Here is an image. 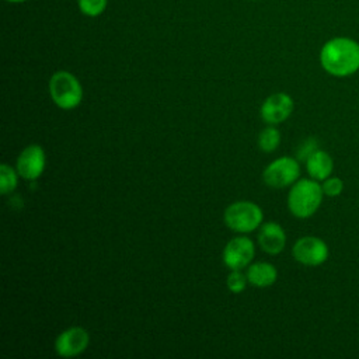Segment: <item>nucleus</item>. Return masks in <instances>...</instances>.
<instances>
[{
  "mask_svg": "<svg viewBox=\"0 0 359 359\" xmlns=\"http://www.w3.org/2000/svg\"><path fill=\"white\" fill-rule=\"evenodd\" d=\"M321 67L334 77H348L359 70V42L349 36H334L320 50Z\"/></svg>",
  "mask_w": 359,
  "mask_h": 359,
  "instance_id": "f257e3e1",
  "label": "nucleus"
},
{
  "mask_svg": "<svg viewBox=\"0 0 359 359\" xmlns=\"http://www.w3.org/2000/svg\"><path fill=\"white\" fill-rule=\"evenodd\" d=\"M323 187L313 178L297 180L287 194V208L294 217H311L323 202Z\"/></svg>",
  "mask_w": 359,
  "mask_h": 359,
  "instance_id": "f03ea898",
  "label": "nucleus"
},
{
  "mask_svg": "<svg viewBox=\"0 0 359 359\" xmlns=\"http://www.w3.org/2000/svg\"><path fill=\"white\" fill-rule=\"evenodd\" d=\"M49 93L52 101L62 109L76 108L83 98V88L74 74L59 70L49 80Z\"/></svg>",
  "mask_w": 359,
  "mask_h": 359,
  "instance_id": "7ed1b4c3",
  "label": "nucleus"
},
{
  "mask_svg": "<svg viewBox=\"0 0 359 359\" xmlns=\"http://www.w3.org/2000/svg\"><path fill=\"white\" fill-rule=\"evenodd\" d=\"M261 208L250 201H238L229 205L224 210V224L237 233H250L258 229L262 223Z\"/></svg>",
  "mask_w": 359,
  "mask_h": 359,
  "instance_id": "20e7f679",
  "label": "nucleus"
},
{
  "mask_svg": "<svg viewBox=\"0 0 359 359\" xmlns=\"http://www.w3.org/2000/svg\"><path fill=\"white\" fill-rule=\"evenodd\" d=\"M299 160L289 156H283L273 160L265 167L262 172L264 182L271 188H285L293 185L299 180Z\"/></svg>",
  "mask_w": 359,
  "mask_h": 359,
  "instance_id": "39448f33",
  "label": "nucleus"
},
{
  "mask_svg": "<svg viewBox=\"0 0 359 359\" xmlns=\"http://www.w3.org/2000/svg\"><path fill=\"white\" fill-rule=\"evenodd\" d=\"M292 255L306 266H318L328 259L330 250L327 243L320 237L304 236L293 244Z\"/></svg>",
  "mask_w": 359,
  "mask_h": 359,
  "instance_id": "423d86ee",
  "label": "nucleus"
},
{
  "mask_svg": "<svg viewBox=\"0 0 359 359\" xmlns=\"http://www.w3.org/2000/svg\"><path fill=\"white\" fill-rule=\"evenodd\" d=\"M254 254L255 247L248 237H234L223 250V262L229 269L240 271L252 261Z\"/></svg>",
  "mask_w": 359,
  "mask_h": 359,
  "instance_id": "0eeeda50",
  "label": "nucleus"
},
{
  "mask_svg": "<svg viewBox=\"0 0 359 359\" xmlns=\"http://www.w3.org/2000/svg\"><path fill=\"white\" fill-rule=\"evenodd\" d=\"M90 344V335L83 327H70L55 341V351L62 358H74L83 353Z\"/></svg>",
  "mask_w": 359,
  "mask_h": 359,
  "instance_id": "6e6552de",
  "label": "nucleus"
},
{
  "mask_svg": "<svg viewBox=\"0 0 359 359\" xmlns=\"http://www.w3.org/2000/svg\"><path fill=\"white\" fill-rule=\"evenodd\" d=\"M294 102L286 93H275L265 98L261 105V118L268 125H278L286 121L293 112Z\"/></svg>",
  "mask_w": 359,
  "mask_h": 359,
  "instance_id": "1a4fd4ad",
  "label": "nucleus"
},
{
  "mask_svg": "<svg viewBox=\"0 0 359 359\" xmlns=\"http://www.w3.org/2000/svg\"><path fill=\"white\" fill-rule=\"evenodd\" d=\"M45 168V151L39 144L27 146L17 158V172L24 180L32 181L42 175Z\"/></svg>",
  "mask_w": 359,
  "mask_h": 359,
  "instance_id": "9d476101",
  "label": "nucleus"
},
{
  "mask_svg": "<svg viewBox=\"0 0 359 359\" xmlns=\"http://www.w3.org/2000/svg\"><path fill=\"white\" fill-rule=\"evenodd\" d=\"M257 238L261 250L271 255H276L282 252L286 245L285 230L276 222H266L261 224Z\"/></svg>",
  "mask_w": 359,
  "mask_h": 359,
  "instance_id": "9b49d317",
  "label": "nucleus"
},
{
  "mask_svg": "<svg viewBox=\"0 0 359 359\" xmlns=\"http://www.w3.org/2000/svg\"><path fill=\"white\" fill-rule=\"evenodd\" d=\"M306 170H307L310 178L316 180V181H324L325 178H328L332 174L334 160L327 151L317 149L306 160Z\"/></svg>",
  "mask_w": 359,
  "mask_h": 359,
  "instance_id": "f8f14e48",
  "label": "nucleus"
},
{
  "mask_svg": "<svg viewBox=\"0 0 359 359\" xmlns=\"http://www.w3.org/2000/svg\"><path fill=\"white\" fill-rule=\"evenodd\" d=\"M278 278L276 268L269 262H255L247 269L248 283L257 287H268L275 283Z\"/></svg>",
  "mask_w": 359,
  "mask_h": 359,
  "instance_id": "ddd939ff",
  "label": "nucleus"
},
{
  "mask_svg": "<svg viewBox=\"0 0 359 359\" xmlns=\"http://www.w3.org/2000/svg\"><path fill=\"white\" fill-rule=\"evenodd\" d=\"M279 143H280V132L273 125L266 126L258 135V147L265 153L275 151Z\"/></svg>",
  "mask_w": 359,
  "mask_h": 359,
  "instance_id": "4468645a",
  "label": "nucleus"
},
{
  "mask_svg": "<svg viewBox=\"0 0 359 359\" xmlns=\"http://www.w3.org/2000/svg\"><path fill=\"white\" fill-rule=\"evenodd\" d=\"M18 184V172H15L8 164L0 165V194H11Z\"/></svg>",
  "mask_w": 359,
  "mask_h": 359,
  "instance_id": "2eb2a0df",
  "label": "nucleus"
},
{
  "mask_svg": "<svg viewBox=\"0 0 359 359\" xmlns=\"http://www.w3.org/2000/svg\"><path fill=\"white\" fill-rule=\"evenodd\" d=\"M77 6L81 14L87 17H98L105 11L108 0H77Z\"/></svg>",
  "mask_w": 359,
  "mask_h": 359,
  "instance_id": "dca6fc26",
  "label": "nucleus"
},
{
  "mask_svg": "<svg viewBox=\"0 0 359 359\" xmlns=\"http://www.w3.org/2000/svg\"><path fill=\"white\" fill-rule=\"evenodd\" d=\"M321 187H323V192L325 196H338L342 194L344 191V182L339 177H334V175H330L328 178H325L324 181H321Z\"/></svg>",
  "mask_w": 359,
  "mask_h": 359,
  "instance_id": "f3484780",
  "label": "nucleus"
},
{
  "mask_svg": "<svg viewBox=\"0 0 359 359\" xmlns=\"http://www.w3.org/2000/svg\"><path fill=\"white\" fill-rule=\"evenodd\" d=\"M247 275H243L240 271H231L227 276V287L231 293H241L247 286Z\"/></svg>",
  "mask_w": 359,
  "mask_h": 359,
  "instance_id": "a211bd4d",
  "label": "nucleus"
},
{
  "mask_svg": "<svg viewBox=\"0 0 359 359\" xmlns=\"http://www.w3.org/2000/svg\"><path fill=\"white\" fill-rule=\"evenodd\" d=\"M317 150V142L314 140V139H306L300 146H299V149H297V151H296V157H297V160H300V161H306L309 157H310V154L311 153H314Z\"/></svg>",
  "mask_w": 359,
  "mask_h": 359,
  "instance_id": "6ab92c4d",
  "label": "nucleus"
},
{
  "mask_svg": "<svg viewBox=\"0 0 359 359\" xmlns=\"http://www.w3.org/2000/svg\"><path fill=\"white\" fill-rule=\"evenodd\" d=\"M6 1H8V3H24L27 0H6Z\"/></svg>",
  "mask_w": 359,
  "mask_h": 359,
  "instance_id": "aec40b11",
  "label": "nucleus"
},
{
  "mask_svg": "<svg viewBox=\"0 0 359 359\" xmlns=\"http://www.w3.org/2000/svg\"><path fill=\"white\" fill-rule=\"evenodd\" d=\"M251 1H258V0H251Z\"/></svg>",
  "mask_w": 359,
  "mask_h": 359,
  "instance_id": "412c9836",
  "label": "nucleus"
}]
</instances>
